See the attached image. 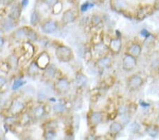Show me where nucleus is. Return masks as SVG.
I'll list each match as a JSON object with an SVG mask.
<instances>
[{
	"label": "nucleus",
	"instance_id": "7ed1b4c3",
	"mask_svg": "<svg viewBox=\"0 0 159 140\" xmlns=\"http://www.w3.org/2000/svg\"><path fill=\"white\" fill-rule=\"evenodd\" d=\"M25 108L26 105L23 101L18 99H14L12 100V103H11L9 111L12 116L17 117L23 113Z\"/></svg>",
	"mask_w": 159,
	"mask_h": 140
},
{
	"label": "nucleus",
	"instance_id": "b1692460",
	"mask_svg": "<svg viewBox=\"0 0 159 140\" xmlns=\"http://www.w3.org/2000/svg\"><path fill=\"white\" fill-rule=\"evenodd\" d=\"M128 53L135 57H139L141 53V47L138 43H133L129 48Z\"/></svg>",
	"mask_w": 159,
	"mask_h": 140
},
{
	"label": "nucleus",
	"instance_id": "58836bf2",
	"mask_svg": "<svg viewBox=\"0 0 159 140\" xmlns=\"http://www.w3.org/2000/svg\"><path fill=\"white\" fill-rule=\"evenodd\" d=\"M15 0H2V4L5 6H9V5H12L14 3Z\"/></svg>",
	"mask_w": 159,
	"mask_h": 140
},
{
	"label": "nucleus",
	"instance_id": "c756f323",
	"mask_svg": "<svg viewBox=\"0 0 159 140\" xmlns=\"http://www.w3.org/2000/svg\"><path fill=\"white\" fill-rule=\"evenodd\" d=\"M26 81H23L22 79H16L15 80L13 83V84L12 86V91H16L18 89H19L20 88H21L23 86L26 84Z\"/></svg>",
	"mask_w": 159,
	"mask_h": 140
},
{
	"label": "nucleus",
	"instance_id": "37998d69",
	"mask_svg": "<svg viewBox=\"0 0 159 140\" xmlns=\"http://www.w3.org/2000/svg\"><path fill=\"white\" fill-rule=\"evenodd\" d=\"M4 43H5L4 38L3 37L0 36V48H2L4 45Z\"/></svg>",
	"mask_w": 159,
	"mask_h": 140
},
{
	"label": "nucleus",
	"instance_id": "4c0bfd02",
	"mask_svg": "<svg viewBox=\"0 0 159 140\" xmlns=\"http://www.w3.org/2000/svg\"><path fill=\"white\" fill-rule=\"evenodd\" d=\"M7 79L5 77H4L2 76H0V89H2V88L6 85L7 84Z\"/></svg>",
	"mask_w": 159,
	"mask_h": 140
},
{
	"label": "nucleus",
	"instance_id": "a19ab883",
	"mask_svg": "<svg viewBox=\"0 0 159 140\" xmlns=\"http://www.w3.org/2000/svg\"><path fill=\"white\" fill-rule=\"evenodd\" d=\"M29 3V0H22L21 2V5L22 8H26L28 6Z\"/></svg>",
	"mask_w": 159,
	"mask_h": 140
},
{
	"label": "nucleus",
	"instance_id": "c03bdc74",
	"mask_svg": "<svg viewBox=\"0 0 159 140\" xmlns=\"http://www.w3.org/2000/svg\"><path fill=\"white\" fill-rule=\"evenodd\" d=\"M156 122L159 125V115H158V117H157V118H156Z\"/></svg>",
	"mask_w": 159,
	"mask_h": 140
},
{
	"label": "nucleus",
	"instance_id": "423d86ee",
	"mask_svg": "<svg viewBox=\"0 0 159 140\" xmlns=\"http://www.w3.org/2000/svg\"><path fill=\"white\" fill-rule=\"evenodd\" d=\"M35 60L39 68L41 70H44L50 64V56L47 52L43 51L38 56Z\"/></svg>",
	"mask_w": 159,
	"mask_h": 140
},
{
	"label": "nucleus",
	"instance_id": "412c9836",
	"mask_svg": "<svg viewBox=\"0 0 159 140\" xmlns=\"http://www.w3.org/2000/svg\"><path fill=\"white\" fill-rule=\"evenodd\" d=\"M123 129L122 125L119 122H113L110 124L109 128L110 133L113 135H117Z\"/></svg>",
	"mask_w": 159,
	"mask_h": 140
},
{
	"label": "nucleus",
	"instance_id": "a878e982",
	"mask_svg": "<svg viewBox=\"0 0 159 140\" xmlns=\"http://www.w3.org/2000/svg\"><path fill=\"white\" fill-rule=\"evenodd\" d=\"M52 14L53 15H58L62 12L63 4L62 1H58L52 7Z\"/></svg>",
	"mask_w": 159,
	"mask_h": 140
},
{
	"label": "nucleus",
	"instance_id": "cd10ccee",
	"mask_svg": "<svg viewBox=\"0 0 159 140\" xmlns=\"http://www.w3.org/2000/svg\"><path fill=\"white\" fill-rule=\"evenodd\" d=\"M147 134L151 137H156L158 134V130L155 126H149L146 130Z\"/></svg>",
	"mask_w": 159,
	"mask_h": 140
},
{
	"label": "nucleus",
	"instance_id": "ea45409f",
	"mask_svg": "<svg viewBox=\"0 0 159 140\" xmlns=\"http://www.w3.org/2000/svg\"><path fill=\"white\" fill-rule=\"evenodd\" d=\"M141 35L143 37H144L145 38H148V37H149V35H150L151 34H150V33H149V31H147V30H146V29H144V30H142V31H141Z\"/></svg>",
	"mask_w": 159,
	"mask_h": 140
},
{
	"label": "nucleus",
	"instance_id": "aec40b11",
	"mask_svg": "<svg viewBox=\"0 0 159 140\" xmlns=\"http://www.w3.org/2000/svg\"><path fill=\"white\" fill-rule=\"evenodd\" d=\"M16 22L15 21L11 19L8 17V18H6L4 19V21H3L2 25H1V27L4 30V31H12L13 29H14L15 27L16 26Z\"/></svg>",
	"mask_w": 159,
	"mask_h": 140
},
{
	"label": "nucleus",
	"instance_id": "4468645a",
	"mask_svg": "<svg viewBox=\"0 0 159 140\" xmlns=\"http://www.w3.org/2000/svg\"><path fill=\"white\" fill-rule=\"evenodd\" d=\"M153 7L150 6V5H147V6H144L140 8L137 11V14H136V18L138 20H143L146 17L149 16V15L151 14L153 12Z\"/></svg>",
	"mask_w": 159,
	"mask_h": 140
},
{
	"label": "nucleus",
	"instance_id": "6e6552de",
	"mask_svg": "<svg viewBox=\"0 0 159 140\" xmlns=\"http://www.w3.org/2000/svg\"><path fill=\"white\" fill-rule=\"evenodd\" d=\"M28 26H22L18 28L12 33V38L16 42L22 43L27 39Z\"/></svg>",
	"mask_w": 159,
	"mask_h": 140
},
{
	"label": "nucleus",
	"instance_id": "f257e3e1",
	"mask_svg": "<svg viewBox=\"0 0 159 140\" xmlns=\"http://www.w3.org/2000/svg\"><path fill=\"white\" fill-rule=\"evenodd\" d=\"M56 58L61 62H70L74 59V53L72 48L64 45L57 46L55 50Z\"/></svg>",
	"mask_w": 159,
	"mask_h": 140
},
{
	"label": "nucleus",
	"instance_id": "4be33fe9",
	"mask_svg": "<svg viewBox=\"0 0 159 140\" xmlns=\"http://www.w3.org/2000/svg\"><path fill=\"white\" fill-rule=\"evenodd\" d=\"M40 13L37 10H34L31 13V16H30V23L31 26L35 27L40 23Z\"/></svg>",
	"mask_w": 159,
	"mask_h": 140
},
{
	"label": "nucleus",
	"instance_id": "39448f33",
	"mask_svg": "<svg viewBox=\"0 0 159 140\" xmlns=\"http://www.w3.org/2000/svg\"><path fill=\"white\" fill-rule=\"evenodd\" d=\"M137 61L135 57L130 54H126L122 59V67L126 72H130L135 68Z\"/></svg>",
	"mask_w": 159,
	"mask_h": 140
},
{
	"label": "nucleus",
	"instance_id": "f704fd0d",
	"mask_svg": "<svg viewBox=\"0 0 159 140\" xmlns=\"http://www.w3.org/2000/svg\"><path fill=\"white\" fill-rule=\"evenodd\" d=\"M141 130V127L138 123L134 122L130 125V131L133 133H138Z\"/></svg>",
	"mask_w": 159,
	"mask_h": 140
},
{
	"label": "nucleus",
	"instance_id": "9d476101",
	"mask_svg": "<svg viewBox=\"0 0 159 140\" xmlns=\"http://www.w3.org/2000/svg\"><path fill=\"white\" fill-rule=\"evenodd\" d=\"M23 55L22 57L25 58L26 60H29L33 57L35 54V47L31 41L24 42L23 45Z\"/></svg>",
	"mask_w": 159,
	"mask_h": 140
},
{
	"label": "nucleus",
	"instance_id": "dca6fc26",
	"mask_svg": "<svg viewBox=\"0 0 159 140\" xmlns=\"http://www.w3.org/2000/svg\"><path fill=\"white\" fill-rule=\"evenodd\" d=\"M112 59L108 56H103L96 62V66L100 70H105L111 67Z\"/></svg>",
	"mask_w": 159,
	"mask_h": 140
},
{
	"label": "nucleus",
	"instance_id": "20e7f679",
	"mask_svg": "<svg viewBox=\"0 0 159 140\" xmlns=\"http://www.w3.org/2000/svg\"><path fill=\"white\" fill-rule=\"evenodd\" d=\"M40 28L42 32L45 34H52L57 30L58 24L55 20L48 19L41 24Z\"/></svg>",
	"mask_w": 159,
	"mask_h": 140
},
{
	"label": "nucleus",
	"instance_id": "79ce46f5",
	"mask_svg": "<svg viewBox=\"0 0 159 140\" xmlns=\"http://www.w3.org/2000/svg\"><path fill=\"white\" fill-rule=\"evenodd\" d=\"M153 7L155 10H159V0H155Z\"/></svg>",
	"mask_w": 159,
	"mask_h": 140
},
{
	"label": "nucleus",
	"instance_id": "2f4dec72",
	"mask_svg": "<svg viewBox=\"0 0 159 140\" xmlns=\"http://www.w3.org/2000/svg\"><path fill=\"white\" fill-rule=\"evenodd\" d=\"M114 5H115L116 9L122 10V9H126L127 4L125 0H115Z\"/></svg>",
	"mask_w": 159,
	"mask_h": 140
},
{
	"label": "nucleus",
	"instance_id": "72a5a7b5",
	"mask_svg": "<svg viewBox=\"0 0 159 140\" xmlns=\"http://www.w3.org/2000/svg\"><path fill=\"white\" fill-rule=\"evenodd\" d=\"M12 69V66L8 62H3L0 65V70L2 71L4 73H8L9 71Z\"/></svg>",
	"mask_w": 159,
	"mask_h": 140
},
{
	"label": "nucleus",
	"instance_id": "ddd939ff",
	"mask_svg": "<svg viewBox=\"0 0 159 140\" xmlns=\"http://www.w3.org/2000/svg\"><path fill=\"white\" fill-rule=\"evenodd\" d=\"M103 119V114L100 111H93L89 116V122L91 125L98 126L102 122Z\"/></svg>",
	"mask_w": 159,
	"mask_h": 140
},
{
	"label": "nucleus",
	"instance_id": "5701e85b",
	"mask_svg": "<svg viewBox=\"0 0 159 140\" xmlns=\"http://www.w3.org/2000/svg\"><path fill=\"white\" fill-rule=\"evenodd\" d=\"M52 109L55 113L58 114V115H62V114L67 112V107L64 103H55V105H53Z\"/></svg>",
	"mask_w": 159,
	"mask_h": 140
},
{
	"label": "nucleus",
	"instance_id": "a211bd4d",
	"mask_svg": "<svg viewBox=\"0 0 159 140\" xmlns=\"http://www.w3.org/2000/svg\"><path fill=\"white\" fill-rule=\"evenodd\" d=\"M45 113L46 111L45 109V106L40 105L36 106L32 110L31 117L35 119V120H39V119L42 118Z\"/></svg>",
	"mask_w": 159,
	"mask_h": 140
},
{
	"label": "nucleus",
	"instance_id": "473e14b6",
	"mask_svg": "<svg viewBox=\"0 0 159 140\" xmlns=\"http://www.w3.org/2000/svg\"><path fill=\"white\" fill-rule=\"evenodd\" d=\"M101 22H102L101 18H100V16H98V15L94 14L91 16V23L92 24L93 26L94 27L98 26L100 25V23H101Z\"/></svg>",
	"mask_w": 159,
	"mask_h": 140
},
{
	"label": "nucleus",
	"instance_id": "a18cd8bd",
	"mask_svg": "<svg viewBox=\"0 0 159 140\" xmlns=\"http://www.w3.org/2000/svg\"><path fill=\"white\" fill-rule=\"evenodd\" d=\"M156 38H157V39H158V40H159V33H158V35H157V36H156Z\"/></svg>",
	"mask_w": 159,
	"mask_h": 140
},
{
	"label": "nucleus",
	"instance_id": "7c9ffc66",
	"mask_svg": "<svg viewBox=\"0 0 159 140\" xmlns=\"http://www.w3.org/2000/svg\"><path fill=\"white\" fill-rule=\"evenodd\" d=\"M43 137L45 139L50 140L54 139L56 137V131L55 130H46L44 132Z\"/></svg>",
	"mask_w": 159,
	"mask_h": 140
},
{
	"label": "nucleus",
	"instance_id": "9b49d317",
	"mask_svg": "<svg viewBox=\"0 0 159 140\" xmlns=\"http://www.w3.org/2000/svg\"><path fill=\"white\" fill-rule=\"evenodd\" d=\"M76 18V13L72 9H67L63 12L62 16V23L63 25H68L73 23Z\"/></svg>",
	"mask_w": 159,
	"mask_h": 140
},
{
	"label": "nucleus",
	"instance_id": "2eb2a0df",
	"mask_svg": "<svg viewBox=\"0 0 159 140\" xmlns=\"http://www.w3.org/2000/svg\"><path fill=\"white\" fill-rule=\"evenodd\" d=\"M58 72V69L55 65L50 64L45 70H44L43 72V77L46 79H54L57 75Z\"/></svg>",
	"mask_w": 159,
	"mask_h": 140
},
{
	"label": "nucleus",
	"instance_id": "c9c22d12",
	"mask_svg": "<svg viewBox=\"0 0 159 140\" xmlns=\"http://www.w3.org/2000/svg\"><path fill=\"white\" fill-rule=\"evenodd\" d=\"M93 7V4L89 2H85L81 6V8H80V10L82 12H86L88 9L91 8V7Z\"/></svg>",
	"mask_w": 159,
	"mask_h": 140
},
{
	"label": "nucleus",
	"instance_id": "49530a36",
	"mask_svg": "<svg viewBox=\"0 0 159 140\" xmlns=\"http://www.w3.org/2000/svg\"><path fill=\"white\" fill-rule=\"evenodd\" d=\"M158 72H159V65H158Z\"/></svg>",
	"mask_w": 159,
	"mask_h": 140
},
{
	"label": "nucleus",
	"instance_id": "f03ea898",
	"mask_svg": "<svg viewBox=\"0 0 159 140\" xmlns=\"http://www.w3.org/2000/svg\"><path fill=\"white\" fill-rule=\"evenodd\" d=\"M71 84L66 77H59L56 80L54 84V88L56 92L59 94H65L70 91Z\"/></svg>",
	"mask_w": 159,
	"mask_h": 140
},
{
	"label": "nucleus",
	"instance_id": "393cba45",
	"mask_svg": "<svg viewBox=\"0 0 159 140\" xmlns=\"http://www.w3.org/2000/svg\"><path fill=\"white\" fill-rule=\"evenodd\" d=\"M75 83H76V85L77 86L78 88H81L82 86H85L86 84L87 83L86 76L82 73L77 74L76 76Z\"/></svg>",
	"mask_w": 159,
	"mask_h": 140
},
{
	"label": "nucleus",
	"instance_id": "1a4fd4ad",
	"mask_svg": "<svg viewBox=\"0 0 159 140\" xmlns=\"http://www.w3.org/2000/svg\"><path fill=\"white\" fill-rule=\"evenodd\" d=\"M22 7L19 3H14L11 7L8 14V17L11 19L18 21L21 16Z\"/></svg>",
	"mask_w": 159,
	"mask_h": 140
},
{
	"label": "nucleus",
	"instance_id": "f8f14e48",
	"mask_svg": "<svg viewBox=\"0 0 159 140\" xmlns=\"http://www.w3.org/2000/svg\"><path fill=\"white\" fill-rule=\"evenodd\" d=\"M122 46V40L119 38H112L108 44L109 50L115 54H117L120 52Z\"/></svg>",
	"mask_w": 159,
	"mask_h": 140
},
{
	"label": "nucleus",
	"instance_id": "bb28decb",
	"mask_svg": "<svg viewBox=\"0 0 159 140\" xmlns=\"http://www.w3.org/2000/svg\"><path fill=\"white\" fill-rule=\"evenodd\" d=\"M38 38V35L37 33L31 27H28V34H27V39L31 42H34L36 41Z\"/></svg>",
	"mask_w": 159,
	"mask_h": 140
},
{
	"label": "nucleus",
	"instance_id": "6ab92c4d",
	"mask_svg": "<svg viewBox=\"0 0 159 140\" xmlns=\"http://www.w3.org/2000/svg\"><path fill=\"white\" fill-rule=\"evenodd\" d=\"M94 50L95 51V53H97L98 55H102L103 56H106V54L108 53L109 51V48H108V45H105L103 43L100 42L98 43L97 44H94Z\"/></svg>",
	"mask_w": 159,
	"mask_h": 140
},
{
	"label": "nucleus",
	"instance_id": "0eeeda50",
	"mask_svg": "<svg viewBox=\"0 0 159 140\" xmlns=\"http://www.w3.org/2000/svg\"><path fill=\"white\" fill-rule=\"evenodd\" d=\"M142 84H143V79L137 74L130 76L127 81V87L131 91L137 90L141 86Z\"/></svg>",
	"mask_w": 159,
	"mask_h": 140
},
{
	"label": "nucleus",
	"instance_id": "c85d7f7f",
	"mask_svg": "<svg viewBox=\"0 0 159 140\" xmlns=\"http://www.w3.org/2000/svg\"><path fill=\"white\" fill-rule=\"evenodd\" d=\"M32 118L31 115H30L28 113H23L21 114V117L20 119V123L23 125H26L30 122Z\"/></svg>",
	"mask_w": 159,
	"mask_h": 140
},
{
	"label": "nucleus",
	"instance_id": "e433bc0d",
	"mask_svg": "<svg viewBox=\"0 0 159 140\" xmlns=\"http://www.w3.org/2000/svg\"><path fill=\"white\" fill-rule=\"evenodd\" d=\"M58 1H59V0H44V2L48 7L52 8V6Z\"/></svg>",
	"mask_w": 159,
	"mask_h": 140
},
{
	"label": "nucleus",
	"instance_id": "f3484780",
	"mask_svg": "<svg viewBox=\"0 0 159 140\" xmlns=\"http://www.w3.org/2000/svg\"><path fill=\"white\" fill-rule=\"evenodd\" d=\"M41 70L39 68L38 65L35 62V60H33L30 63L29 66L27 68V74L31 78H35L38 75Z\"/></svg>",
	"mask_w": 159,
	"mask_h": 140
}]
</instances>
